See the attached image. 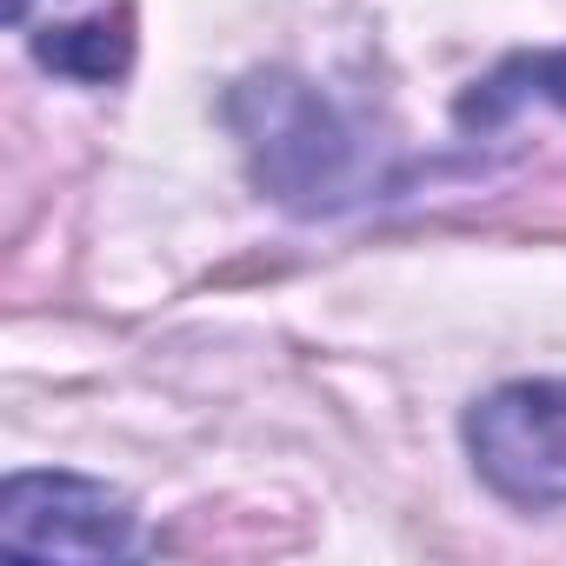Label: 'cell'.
Masks as SVG:
<instances>
[{
	"mask_svg": "<svg viewBox=\"0 0 566 566\" xmlns=\"http://www.w3.org/2000/svg\"><path fill=\"white\" fill-rule=\"evenodd\" d=\"M220 114L247 154L253 187L287 213H347L387 187L367 127L301 74H247Z\"/></svg>",
	"mask_w": 566,
	"mask_h": 566,
	"instance_id": "1",
	"label": "cell"
},
{
	"mask_svg": "<svg viewBox=\"0 0 566 566\" xmlns=\"http://www.w3.org/2000/svg\"><path fill=\"white\" fill-rule=\"evenodd\" d=\"M473 473L513 506H566V380H506L460 420Z\"/></svg>",
	"mask_w": 566,
	"mask_h": 566,
	"instance_id": "2",
	"label": "cell"
},
{
	"mask_svg": "<svg viewBox=\"0 0 566 566\" xmlns=\"http://www.w3.org/2000/svg\"><path fill=\"white\" fill-rule=\"evenodd\" d=\"M0 539L14 553H48V559H120L140 546V526L120 486L41 467L0 486Z\"/></svg>",
	"mask_w": 566,
	"mask_h": 566,
	"instance_id": "3",
	"label": "cell"
},
{
	"mask_svg": "<svg viewBox=\"0 0 566 566\" xmlns=\"http://www.w3.org/2000/svg\"><path fill=\"white\" fill-rule=\"evenodd\" d=\"M520 107H566V48L506 54L486 81H473V87L453 101V127H460V134H493V127H506Z\"/></svg>",
	"mask_w": 566,
	"mask_h": 566,
	"instance_id": "4",
	"label": "cell"
},
{
	"mask_svg": "<svg viewBox=\"0 0 566 566\" xmlns=\"http://www.w3.org/2000/svg\"><path fill=\"white\" fill-rule=\"evenodd\" d=\"M34 61L61 81H81V87H107L134 67V14L114 8V14H87V21H67V28H41L34 34Z\"/></svg>",
	"mask_w": 566,
	"mask_h": 566,
	"instance_id": "5",
	"label": "cell"
}]
</instances>
